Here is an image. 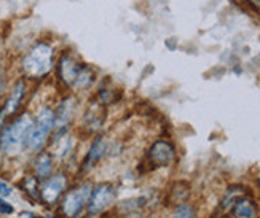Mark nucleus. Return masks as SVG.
Returning <instances> with one entry per match:
<instances>
[{"label": "nucleus", "mask_w": 260, "mask_h": 218, "mask_svg": "<svg viewBox=\"0 0 260 218\" xmlns=\"http://www.w3.org/2000/svg\"><path fill=\"white\" fill-rule=\"evenodd\" d=\"M22 72L29 78H43L54 68V48L48 42H39L21 61Z\"/></svg>", "instance_id": "f257e3e1"}, {"label": "nucleus", "mask_w": 260, "mask_h": 218, "mask_svg": "<svg viewBox=\"0 0 260 218\" xmlns=\"http://www.w3.org/2000/svg\"><path fill=\"white\" fill-rule=\"evenodd\" d=\"M34 126V118L29 113L18 117L13 123L2 131L0 137V148L8 155H18L22 148L27 147V140Z\"/></svg>", "instance_id": "f03ea898"}, {"label": "nucleus", "mask_w": 260, "mask_h": 218, "mask_svg": "<svg viewBox=\"0 0 260 218\" xmlns=\"http://www.w3.org/2000/svg\"><path fill=\"white\" fill-rule=\"evenodd\" d=\"M54 129V110L50 107H43L39 110L34 126L27 140V148L30 152H40L43 145L47 143L48 135Z\"/></svg>", "instance_id": "7ed1b4c3"}, {"label": "nucleus", "mask_w": 260, "mask_h": 218, "mask_svg": "<svg viewBox=\"0 0 260 218\" xmlns=\"http://www.w3.org/2000/svg\"><path fill=\"white\" fill-rule=\"evenodd\" d=\"M83 64L78 57L71 53V51H62L61 56L58 57L54 67H56V74H58V78L61 82L67 86V88H72L77 82L78 75H80Z\"/></svg>", "instance_id": "20e7f679"}, {"label": "nucleus", "mask_w": 260, "mask_h": 218, "mask_svg": "<svg viewBox=\"0 0 260 218\" xmlns=\"http://www.w3.org/2000/svg\"><path fill=\"white\" fill-rule=\"evenodd\" d=\"M147 156H149V161L153 167H168L174 161L176 150L168 140H156L152 143Z\"/></svg>", "instance_id": "39448f33"}, {"label": "nucleus", "mask_w": 260, "mask_h": 218, "mask_svg": "<svg viewBox=\"0 0 260 218\" xmlns=\"http://www.w3.org/2000/svg\"><path fill=\"white\" fill-rule=\"evenodd\" d=\"M91 193H93V190L88 183L86 185H82L80 188L71 191L62 201V212L67 216H75L83 207V204L91 198Z\"/></svg>", "instance_id": "423d86ee"}, {"label": "nucleus", "mask_w": 260, "mask_h": 218, "mask_svg": "<svg viewBox=\"0 0 260 218\" xmlns=\"http://www.w3.org/2000/svg\"><path fill=\"white\" fill-rule=\"evenodd\" d=\"M74 108H75V104H74V99L72 97H67L64 99L59 107L56 108L54 112V131H56V135H61L64 132H67V126H69L72 117H74Z\"/></svg>", "instance_id": "0eeeda50"}, {"label": "nucleus", "mask_w": 260, "mask_h": 218, "mask_svg": "<svg viewBox=\"0 0 260 218\" xmlns=\"http://www.w3.org/2000/svg\"><path fill=\"white\" fill-rule=\"evenodd\" d=\"M115 199V193L112 190L110 185L107 183H103L99 185L93 193H91V204H89V212L91 213H99L103 212L106 207L114 202Z\"/></svg>", "instance_id": "6e6552de"}, {"label": "nucleus", "mask_w": 260, "mask_h": 218, "mask_svg": "<svg viewBox=\"0 0 260 218\" xmlns=\"http://www.w3.org/2000/svg\"><path fill=\"white\" fill-rule=\"evenodd\" d=\"M66 185H67V178H66L64 174H58V175L48 178L42 187L43 201L48 202V204H54L56 201H58V198L62 194V191L66 190Z\"/></svg>", "instance_id": "1a4fd4ad"}, {"label": "nucleus", "mask_w": 260, "mask_h": 218, "mask_svg": "<svg viewBox=\"0 0 260 218\" xmlns=\"http://www.w3.org/2000/svg\"><path fill=\"white\" fill-rule=\"evenodd\" d=\"M106 153H107V140L103 135H98L93 140V143L89 145L88 153L83 159V170H91L103 159Z\"/></svg>", "instance_id": "9d476101"}, {"label": "nucleus", "mask_w": 260, "mask_h": 218, "mask_svg": "<svg viewBox=\"0 0 260 218\" xmlns=\"http://www.w3.org/2000/svg\"><path fill=\"white\" fill-rule=\"evenodd\" d=\"M26 89H27V86H26L24 80H18V82L15 83L13 89H11V93H10L7 102H5V107L2 108L7 117L16 113V110L19 108L21 102H22V97H24V94H26Z\"/></svg>", "instance_id": "9b49d317"}, {"label": "nucleus", "mask_w": 260, "mask_h": 218, "mask_svg": "<svg viewBox=\"0 0 260 218\" xmlns=\"http://www.w3.org/2000/svg\"><path fill=\"white\" fill-rule=\"evenodd\" d=\"M74 148V137L71 134H61V135H56L54 137V143H53V155L58 158V159H62L66 158L72 152Z\"/></svg>", "instance_id": "f8f14e48"}, {"label": "nucleus", "mask_w": 260, "mask_h": 218, "mask_svg": "<svg viewBox=\"0 0 260 218\" xmlns=\"http://www.w3.org/2000/svg\"><path fill=\"white\" fill-rule=\"evenodd\" d=\"M34 169H36L37 177L48 178L51 175V170H53V156L50 153H40L36 159Z\"/></svg>", "instance_id": "ddd939ff"}, {"label": "nucleus", "mask_w": 260, "mask_h": 218, "mask_svg": "<svg viewBox=\"0 0 260 218\" xmlns=\"http://www.w3.org/2000/svg\"><path fill=\"white\" fill-rule=\"evenodd\" d=\"M233 213L236 218H255V207L252 201L241 199L236 202Z\"/></svg>", "instance_id": "4468645a"}, {"label": "nucleus", "mask_w": 260, "mask_h": 218, "mask_svg": "<svg viewBox=\"0 0 260 218\" xmlns=\"http://www.w3.org/2000/svg\"><path fill=\"white\" fill-rule=\"evenodd\" d=\"M173 218H193V209L188 204H182L176 209Z\"/></svg>", "instance_id": "2eb2a0df"}, {"label": "nucleus", "mask_w": 260, "mask_h": 218, "mask_svg": "<svg viewBox=\"0 0 260 218\" xmlns=\"http://www.w3.org/2000/svg\"><path fill=\"white\" fill-rule=\"evenodd\" d=\"M11 193H13V190H11V187L8 185V183L0 181V198H7Z\"/></svg>", "instance_id": "dca6fc26"}, {"label": "nucleus", "mask_w": 260, "mask_h": 218, "mask_svg": "<svg viewBox=\"0 0 260 218\" xmlns=\"http://www.w3.org/2000/svg\"><path fill=\"white\" fill-rule=\"evenodd\" d=\"M0 212H2V213H11V212H13V207H11L8 202H5L2 198H0Z\"/></svg>", "instance_id": "f3484780"}, {"label": "nucleus", "mask_w": 260, "mask_h": 218, "mask_svg": "<svg viewBox=\"0 0 260 218\" xmlns=\"http://www.w3.org/2000/svg\"><path fill=\"white\" fill-rule=\"evenodd\" d=\"M5 117H7V115H5V112L4 110H0V132H2L4 129V120H5Z\"/></svg>", "instance_id": "a211bd4d"}, {"label": "nucleus", "mask_w": 260, "mask_h": 218, "mask_svg": "<svg viewBox=\"0 0 260 218\" xmlns=\"http://www.w3.org/2000/svg\"><path fill=\"white\" fill-rule=\"evenodd\" d=\"M254 8H257V10H260V0H247Z\"/></svg>", "instance_id": "6ab92c4d"}, {"label": "nucleus", "mask_w": 260, "mask_h": 218, "mask_svg": "<svg viewBox=\"0 0 260 218\" xmlns=\"http://www.w3.org/2000/svg\"><path fill=\"white\" fill-rule=\"evenodd\" d=\"M4 91V80H2V77H0V93Z\"/></svg>", "instance_id": "aec40b11"}]
</instances>
